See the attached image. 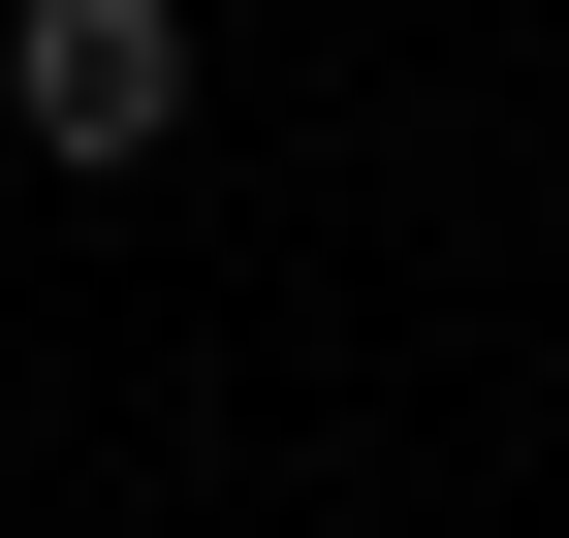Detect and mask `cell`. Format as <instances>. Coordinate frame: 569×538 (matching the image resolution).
<instances>
[{
    "label": "cell",
    "instance_id": "cell-1",
    "mask_svg": "<svg viewBox=\"0 0 569 538\" xmlns=\"http://www.w3.org/2000/svg\"><path fill=\"white\" fill-rule=\"evenodd\" d=\"M0 127H32L63 190H127L190 127V0H0Z\"/></svg>",
    "mask_w": 569,
    "mask_h": 538
}]
</instances>
